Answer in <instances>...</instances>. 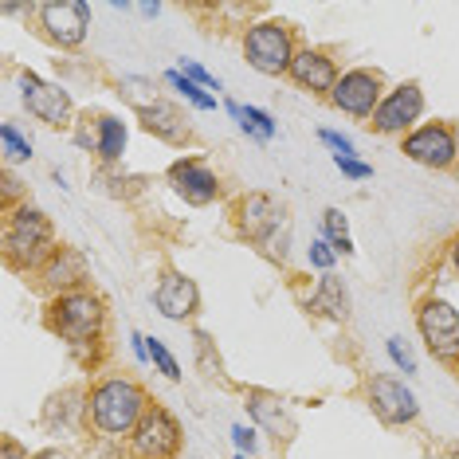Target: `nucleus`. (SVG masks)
<instances>
[{
	"label": "nucleus",
	"mask_w": 459,
	"mask_h": 459,
	"mask_svg": "<svg viewBox=\"0 0 459 459\" xmlns=\"http://www.w3.org/2000/svg\"><path fill=\"white\" fill-rule=\"evenodd\" d=\"M232 440H236V447H239V455H255L259 440H255V432H252V428H244V424H232Z\"/></svg>",
	"instance_id": "33"
},
{
	"label": "nucleus",
	"mask_w": 459,
	"mask_h": 459,
	"mask_svg": "<svg viewBox=\"0 0 459 459\" xmlns=\"http://www.w3.org/2000/svg\"><path fill=\"white\" fill-rule=\"evenodd\" d=\"M228 114H232V118L239 122V130L252 134L255 142H271L279 134L275 118H271L267 110H259V107H239V102H228Z\"/></svg>",
	"instance_id": "21"
},
{
	"label": "nucleus",
	"mask_w": 459,
	"mask_h": 459,
	"mask_svg": "<svg viewBox=\"0 0 459 459\" xmlns=\"http://www.w3.org/2000/svg\"><path fill=\"white\" fill-rule=\"evenodd\" d=\"M322 236L330 239V247L338 255H353L350 224H346V216H342V208H326V212H322Z\"/></svg>",
	"instance_id": "23"
},
{
	"label": "nucleus",
	"mask_w": 459,
	"mask_h": 459,
	"mask_svg": "<svg viewBox=\"0 0 459 459\" xmlns=\"http://www.w3.org/2000/svg\"><path fill=\"white\" fill-rule=\"evenodd\" d=\"M424 114V91L420 82H401L381 99L377 114H373V130L377 134H412Z\"/></svg>",
	"instance_id": "9"
},
{
	"label": "nucleus",
	"mask_w": 459,
	"mask_h": 459,
	"mask_svg": "<svg viewBox=\"0 0 459 459\" xmlns=\"http://www.w3.org/2000/svg\"><path fill=\"white\" fill-rule=\"evenodd\" d=\"M177 71H181L185 79H193L196 87H204V91H224V87H221V79H216L212 71H204L201 64H196V59H181V67H177Z\"/></svg>",
	"instance_id": "28"
},
{
	"label": "nucleus",
	"mask_w": 459,
	"mask_h": 459,
	"mask_svg": "<svg viewBox=\"0 0 459 459\" xmlns=\"http://www.w3.org/2000/svg\"><path fill=\"white\" fill-rule=\"evenodd\" d=\"M102 322H107V307L91 290H67L51 302V330L71 346H95Z\"/></svg>",
	"instance_id": "3"
},
{
	"label": "nucleus",
	"mask_w": 459,
	"mask_h": 459,
	"mask_svg": "<svg viewBox=\"0 0 459 459\" xmlns=\"http://www.w3.org/2000/svg\"><path fill=\"white\" fill-rule=\"evenodd\" d=\"M95 130H99V153L107 161H118L122 153H126V126H122L118 118H110V114H102Z\"/></svg>",
	"instance_id": "22"
},
{
	"label": "nucleus",
	"mask_w": 459,
	"mask_h": 459,
	"mask_svg": "<svg viewBox=\"0 0 459 459\" xmlns=\"http://www.w3.org/2000/svg\"><path fill=\"white\" fill-rule=\"evenodd\" d=\"M290 79L299 82L302 91H330L338 87V64H333V59L326 56V51H318V48H302L299 56H295V64H290Z\"/></svg>",
	"instance_id": "16"
},
{
	"label": "nucleus",
	"mask_w": 459,
	"mask_h": 459,
	"mask_svg": "<svg viewBox=\"0 0 459 459\" xmlns=\"http://www.w3.org/2000/svg\"><path fill=\"white\" fill-rule=\"evenodd\" d=\"M150 361L158 365V373H165L169 381H181V365L173 361V353L165 350V342H161V338H150Z\"/></svg>",
	"instance_id": "27"
},
{
	"label": "nucleus",
	"mask_w": 459,
	"mask_h": 459,
	"mask_svg": "<svg viewBox=\"0 0 459 459\" xmlns=\"http://www.w3.org/2000/svg\"><path fill=\"white\" fill-rule=\"evenodd\" d=\"M142 126L150 134H158L161 142H185L189 138V118H185V114L177 110L173 102H165V99H158L153 107L142 110Z\"/></svg>",
	"instance_id": "19"
},
{
	"label": "nucleus",
	"mask_w": 459,
	"mask_h": 459,
	"mask_svg": "<svg viewBox=\"0 0 459 459\" xmlns=\"http://www.w3.org/2000/svg\"><path fill=\"white\" fill-rule=\"evenodd\" d=\"M44 279L51 290H59V295H67V290H82L79 283L87 279V259L75 247H59L56 255L44 264Z\"/></svg>",
	"instance_id": "18"
},
{
	"label": "nucleus",
	"mask_w": 459,
	"mask_h": 459,
	"mask_svg": "<svg viewBox=\"0 0 459 459\" xmlns=\"http://www.w3.org/2000/svg\"><path fill=\"white\" fill-rule=\"evenodd\" d=\"M153 307L161 310L169 322H185L196 315V307H201V290L189 275H181V271H165L158 290H153Z\"/></svg>",
	"instance_id": "13"
},
{
	"label": "nucleus",
	"mask_w": 459,
	"mask_h": 459,
	"mask_svg": "<svg viewBox=\"0 0 459 459\" xmlns=\"http://www.w3.org/2000/svg\"><path fill=\"white\" fill-rule=\"evenodd\" d=\"M169 181L189 204H212L216 196H221V181H216V173L208 169L204 161H196V158L177 161L169 169Z\"/></svg>",
	"instance_id": "14"
},
{
	"label": "nucleus",
	"mask_w": 459,
	"mask_h": 459,
	"mask_svg": "<svg viewBox=\"0 0 459 459\" xmlns=\"http://www.w3.org/2000/svg\"><path fill=\"white\" fill-rule=\"evenodd\" d=\"M118 95H122V99H130L134 107H138V114H142L145 107H153V102H158V87H153V79L130 75V79H122V82H118Z\"/></svg>",
	"instance_id": "25"
},
{
	"label": "nucleus",
	"mask_w": 459,
	"mask_h": 459,
	"mask_svg": "<svg viewBox=\"0 0 459 459\" xmlns=\"http://www.w3.org/2000/svg\"><path fill=\"white\" fill-rule=\"evenodd\" d=\"M385 350H389V358H393V365L401 373H416V358H412L409 346H401V338H389L385 342Z\"/></svg>",
	"instance_id": "30"
},
{
	"label": "nucleus",
	"mask_w": 459,
	"mask_h": 459,
	"mask_svg": "<svg viewBox=\"0 0 459 459\" xmlns=\"http://www.w3.org/2000/svg\"><path fill=\"white\" fill-rule=\"evenodd\" d=\"M247 412H252L255 424L264 428V432L275 436V440H290V436L299 432V424H295V416L287 412V404L279 401V396L264 393V389H252V393H247Z\"/></svg>",
	"instance_id": "17"
},
{
	"label": "nucleus",
	"mask_w": 459,
	"mask_h": 459,
	"mask_svg": "<svg viewBox=\"0 0 459 459\" xmlns=\"http://www.w3.org/2000/svg\"><path fill=\"white\" fill-rule=\"evenodd\" d=\"M385 99V82L377 71H365V67H353V71H342L338 87L330 91V102L338 107L342 114L350 118H373Z\"/></svg>",
	"instance_id": "8"
},
{
	"label": "nucleus",
	"mask_w": 459,
	"mask_h": 459,
	"mask_svg": "<svg viewBox=\"0 0 459 459\" xmlns=\"http://www.w3.org/2000/svg\"><path fill=\"white\" fill-rule=\"evenodd\" d=\"M32 459H75V455L64 452V447H48V452H36Z\"/></svg>",
	"instance_id": "35"
},
{
	"label": "nucleus",
	"mask_w": 459,
	"mask_h": 459,
	"mask_svg": "<svg viewBox=\"0 0 459 459\" xmlns=\"http://www.w3.org/2000/svg\"><path fill=\"white\" fill-rule=\"evenodd\" d=\"M404 158L416 165H428V169H447V165L459 161V134L452 122H424L412 134H404L401 142Z\"/></svg>",
	"instance_id": "7"
},
{
	"label": "nucleus",
	"mask_w": 459,
	"mask_h": 459,
	"mask_svg": "<svg viewBox=\"0 0 459 459\" xmlns=\"http://www.w3.org/2000/svg\"><path fill=\"white\" fill-rule=\"evenodd\" d=\"M56 228H51V216L36 204H20L4 224V255L8 264L28 271V267H39L56 255Z\"/></svg>",
	"instance_id": "2"
},
{
	"label": "nucleus",
	"mask_w": 459,
	"mask_h": 459,
	"mask_svg": "<svg viewBox=\"0 0 459 459\" xmlns=\"http://www.w3.org/2000/svg\"><path fill=\"white\" fill-rule=\"evenodd\" d=\"M416 326L420 338L428 342L436 361L459 365V310L447 299H424L416 310Z\"/></svg>",
	"instance_id": "5"
},
{
	"label": "nucleus",
	"mask_w": 459,
	"mask_h": 459,
	"mask_svg": "<svg viewBox=\"0 0 459 459\" xmlns=\"http://www.w3.org/2000/svg\"><path fill=\"white\" fill-rule=\"evenodd\" d=\"M4 459H32V455H28L24 447H20V444L13 440V436H4Z\"/></svg>",
	"instance_id": "34"
},
{
	"label": "nucleus",
	"mask_w": 459,
	"mask_h": 459,
	"mask_svg": "<svg viewBox=\"0 0 459 459\" xmlns=\"http://www.w3.org/2000/svg\"><path fill=\"white\" fill-rule=\"evenodd\" d=\"M150 409V396L130 377H107L87 396V416L95 420L102 436H130Z\"/></svg>",
	"instance_id": "1"
},
{
	"label": "nucleus",
	"mask_w": 459,
	"mask_h": 459,
	"mask_svg": "<svg viewBox=\"0 0 459 459\" xmlns=\"http://www.w3.org/2000/svg\"><path fill=\"white\" fill-rule=\"evenodd\" d=\"M310 267H318L322 271V275H326V271L333 267V259H338V252H333V247H330V239L326 236H318V239H310Z\"/></svg>",
	"instance_id": "29"
},
{
	"label": "nucleus",
	"mask_w": 459,
	"mask_h": 459,
	"mask_svg": "<svg viewBox=\"0 0 459 459\" xmlns=\"http://www.w3.org/2000/svg\"><path fill=\"white\" fill-rule=\"evenodd\" d=\"M310 310H322V315L346 322V318H350V290H346V283H342L338 275H330V271H326V275L318 279L315 295H310Z\"/></svg>",
	"instance_id": "20"
},
{
	"label": "nucleus",
	"mask_w": 459,
	"mask_h": 459,
	"mask_svg": "<svg viewBox=\"0 0 459 459\" xmlns=\"http://www.w3.org/2000/svg\"><path fill=\"white\" fill-rule=\"evenodd\" d=\"M0 142H4V158L8 161H28L32 158V142L16 130V122H4V126H0Z\"/></svg>",
	"instance_id": "26"
},
{
	"label": "nucleus",
	"mask_w": 459,
	"mask_h": 459,
	"mask_svg": "<svg viewBox=\"0 0 459 459\" xmlns=\"http://www.w3.org/2000/svg\"><path fill=\"white\" fill-rule=\"evenodd\" d=\"M236 459H247V455H236Z\"/></svg>",
	"instance_id": "38"
},
{
	"label": "nucleus",
	"mask_w": 459,
	"mask_h": 459,
	"mask_svg": "<svg viewBox=\"0 0 459 459\" xmlns=\"http://www.w3.org/2000/svg\"><path fill=\"white\" fill-rule=\"evenodd\" d=\"M318 138L333 150V158H353V153H358L353 150V142L346 138V134H338V130H318Z\"/></svg>",
	"instance_id": "31"
},
{
	"label": "nucleus",
	"mask_w": 459,
	"mask_h": 459,
	"mask_svg": "<svg viewBox=\"0 0 459 459\" xmlns=\"http://www.w3.org/2000/svg\"><path fill=\"white\" fill-rule=\"evenodd\" d=\"M138 13H142V16H158L161 8H158V4H138Z\"/></svg>",
	"instance_id": "36"
},
{
	"label": "nucleus",
	"mask_w": 459,
	"mask_h": 459,
	"mask_svg": "<svg viewBox=\"0 0 459 459\" xmlns=\"http://www.w3.org/2000/svg\"><path fill=\"white\" fill-rule=\"evenodd\" d=\"M452 267H455V271H459V236H455V239H452Z\"/></svg>",
	"instance_id": "37"
},
{
	"label": "nucleus",
	"mask_w": 459,
	"mask_h": 459,
	"mask_svg": "<svg viewBox=\"0 0 459 459\" xmlns=\"http://www.w3.org/2000/svg\"><path fill=\"white\" fill-rule=\"evenodd\" d=\"M165 82H169V87H173L181 99H189L196 110H216V95H208L204 87H196L193 79H185L177 67H173V71H165Z\"/></svg>",
	"instance_id": "24"
},
{
	"label": "nucleus",
	"mask_w": 459,
	"mask_h": 459,
	"mask_svg": "<svg viewBox=\"0 0 459 459\" xmlns=\"http://www.w3.org/2000/svg\"><path fill=\"white\" fill-rule=\"evenodd\" d=\"M369 404L385 424H412L420 416V404H416L412 389L401 377H389V373H377L369 381Z\"/></svg>",
	"instance_id": "11"
},
{
	"label": "nucleus",
	"mask_w": 459,
	"mask_h": 459,
	"mask_svg": "<svg viewBox=\"0 0 459 459\" xmlns=\"http://www.w3.org/2000/svg\"><path fill=\"white\" fill-rule=\"evenodd\" d=\"M20 87H24L28 114H36L39 122H48V126H67V122H71V95L64 87L44 82L39 75H32V71H24V75H20Z\"/></svg>",
	"instance_id": "12"
},
{
	"label": "nucleus",
	"mask_w": 459,
	"mask_h": 459,
	"mask_svg": "<svg viewBox=\"0 0 459 459\" xmlns=\"http://www.w3.org/2000/svg\"><path fill=\"white\" fill-rule=\"evenodd\" d=\"M39 24H44L51 44L79 48L91 32V8L82 0H48V4H39Z\"/></svg>",
	"instance_id": "10"
},
{
	"label": "nucleus",
	"mask_w": 459,
	"mask_h": 459,
	"mask_svg": "<svg viewBox=\"0 0 459 459\" xmlns=\"http://www.w3.org/2000/svg\"><path fill=\"white\" fill-rule=\"evenodd\" d=\"M333 165H338L346 177H353V181H365V177H373V165H365L358 158H333Z\"/></svg>",
	"instance_id": "32"
},
{
	"label": "nucleus",
	"mask_w": 459,
	"mask_h": 459,
	"mask_svg": "<svg viewBox=\"0 0 459 459\" xmlns=\"http://www.w3.org/2000/svg\"><path fill=\"white\" fill-rule=\"evenodd\" d=\"M283 221V208L271 201L267 193H247L244 201H239V228H244L247 239H255V244H271V232H275Z\"/></svg>",
	"instance_id": "15"
},
{
	"label": "nucleus",
	"mask_w": 459,
	"mask_h": 459,
	"mask_svg": "<svg viewBox=\"0 0 459 459\" xmlns=\"http://www.w3.org/2000/svg\"><path fill=\"white\" fill-rule=\"evenodd\" d=\"M295 56V36L283 20H259L244 32V59L259 75H290Z\"/></svg>",
	"instance_id": "4"
},
{
	"label": "nucleus",
	"mask_w": 459,
	"mask_h": 459,
	"mask_svg": "<svg viewBox=\"0 0 459 459\" xmlns=\"http://www.w3.org/2000/svg\"><path fill=\"white\" fill-rule=\"evenodd\" d=\"M130 452L134 459H177L181 452V424L165 404H150L138 428L130 432Z\"/></svg>",
	"instance_id": "6"
}]
</instances>
